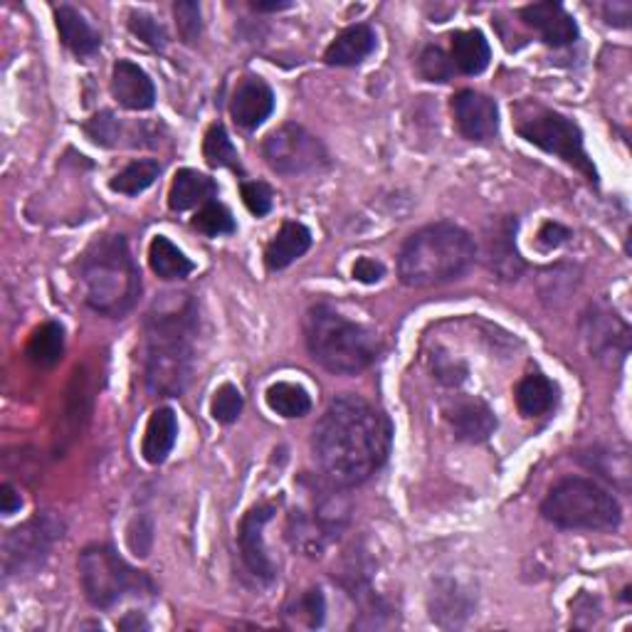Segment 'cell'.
Wrapping results in <instances>:
<instances>
[{"label":"cell","mask_w":632,"mask_h":632,"mask_svg":"<svg viewBox=\"0 0 632 632\" xmlns=\"http://www.w3.org/2000/svg\"><path fill=\"white\" fill-rule=\"evenodd\" d=\"M517 134L529 144L539 146L541 152L564 158L568 166L580 170L590 184H598V170L588 158L584 146V132L580 126L554 109L524 104L517 109Z\"/></svg>","instance_id":"cell-8"},{"label":"cell","mask_w":632,"mask_h":632,"mask_svg":"<svg viewBox=\"0 0 632 632\" xmlns=\"http://www.w3.org/2000/svg\"><path fill=\"white\" fill-rule=\"evenodd\" d=\"M570 237V230L564 228L561 223H544L539 230V235H536V243L539 247H544V250H554V247H561L566 243V240Z\"/></svg>","instance_id":"cell-43"},{"label":"cell","mask_w":632,"mask_h":632,"mask_svg":"<svg viewBox=\"0 0 632 632\" xmlns=\"http://www.w3.org/2000/svg\"><path fill=\"white\" fill-rule=\"evenodd\" d=\"M119 628H122V630H132V628H148V623H146V620H144L142 616L134 613L132 618L122 620V623H119Z\"/></svg>","instance_id":"cell-47"},{"label":"cell","mask_w":632,"mask_h":632,"mask_svg":"<svg viewBox=\"0 0 632 632\" xmlns=\"http://www.w3.org/2000/svg\"><path fill=\"white\" fill-rule=\"evenodd\" d=\"M376 49V33L370 25H351L339 33L334 43L326 47L324 59L334 67L361 65Z\"/></svg>","instance_id":"cell-19"},{"label":"cell","mask_w":632,"mask_h":632,"mask_svg":"<svg viewBox=\"0 0 632 632\" xmlns=\"http://www.w3.org/2000/svg\"><path fill=\"white\" fill-rule=\"evenodd\" d=\"M253 8L259 10V13H277V10L292 8V3H289V0H269V3H263V0H253Z\"/></svg>","instance_id":"cell-46"},{"label":"cell","mask_w":632,"mask_h":632,"mask_svg":"<svg viewBox=\"0 0 632 632\" xmlns=\"http://www.w3.org/2000/svg\"><path fill=\"white\" fill-rule=\"evenodd\" d=\"M450 59H453L457 73L469 77L481 75L491 59L487 37L479 30H459L453 35V55H450Z\"/></svg>","instance_id":"cell-24"},{"label":"cell","mask_w":632,"mask_h":632,"mask_svg":"<svg viewBox=\"0 0 632 632\" xmlns=\"http://www.w3.org/2000/svg\"><path fill=\"white\" fill-rule=\"evenodd\" d=\"M275 112V92L265 79L259 77H245L237 85L233 102H230V114H233L235 124L245 132H253L259 124L269 119Z\"/></svg>","instance_id":"cell-14"},{"label":"cell","mask_w":632,"mask_h":632,"mask_svg":"<svg viewBox=\"0 0 632 632\" xmlns=\"http://www.w3.org/2000/svg\"><path fill=\"white\" fill-rule=\"evenodd\" d=\"M275 514H277L275 505H257L247 511L237 526V546L240 554H243L245 566L250 574L259 580H265V584L275 580L277 576V566L273 564V558L267 556L265 548V526L273 521Z\"/></svg>","instance_id":"cell-11"},{"label":"cell","mask_w":632,"mask_h":632,"mask_svg":"<svg viewBox=\"0 0 632 632\" xmlns=\"http://www.w3.org/2000/svg\"><path fill=\"white\" fill-rule=\"evenodd\" d=\"M20 507H23V499H20L15 487L13 485L0 487V511H3L5 517H10V514H15V511H20Z\"/></svg>","instance_id":"cell-45"},{"label":"cell","mask_w":632,"mask_h":632,"mask_svg":"<svg viewBox=\"0 0 632 632\" xmlns=\"http://www.w3.org/2000/svg\"><path fill=\"white\" fill-rule=\"evenodd\" d=\"M243 406H245L243 393H240V390L233 384H225V386H220L215 390L213 406H210V413H213V418L218 420V423L230 425V423H235V420L240 418V413H243Z\"/></svg>","instance_id":"cell-38"},{"label":"cell","mask_w":632,"mask_h":632,"mask_svg":"<svg viewBox=\"0 0 632 632\" xmlns=\"http://www.w3.org/2000/svg\"><path fill=\"white\" fill-rule=\"evenodd\" d=\"M517 406L521 410V415H526V418L546 415L548 410L556 406L554 380H548L546 376H541V374L526 376L517 386Z\"/></svg>","instance_id":"cell-26"},{"label":"cell","mask_w":632,"mask_h":632,"mask_svg":"<svg viewBox=\"0 0 632 632\" xmlns=\"http://www.w3.org/2000/svg\"><path fill=\"white\" fill-rule=\"evenodd\" d=\"M158 174H160L158 160L154 158L134 160V164H129L124 170H119V174L112 178V184H109V188H112L114 193L138 196V193H144L148 186H154Z\"/></svg>","instance_id":"cell-31"},{"label":"cell","mask_w":632,"mask_h":632,"mask_svg":"<svg viewBox=\"0 0 632 632\" xmlns=\"http://www.w3.org/2000/svg\"><path fill=\"white\" fill-rule=\"evenodd\" d=\"M390 435V420L376 406L358 396H339L314 428V459L331 485L356 487L384 467Z\"/></svg>","instance_id":"cell-1"},{"label":"cell","mask_w":632,"mask_h":632,"mask_svg":"<svg viewBox=\"0 0 632 632\" xmlns=\"http://www.w3.org/2000/svg\"><path fill=\"white\" fill-rule=\"evenodd\" d=\"M27 358L40 368L55 366L65 354V329L57 321H47L27 341Z\"/></svg>","instance_id":"cell-28"},{"label":"cell","mask_w":632,"mask_h":632,"mask_svg":"<svg viewBox=\"0 0 632 632\" xmlns=\"http://www.w3.org/2000/svg\"><path fill=\"white\" fill-rule=\"evenodd\" d=\"M267 166L282 176H302L329 164L326 146L299 124H282L263 142Z\"/></svg>","instance_id":"cell-10"},{"label":"cell","mask_w":632,"mask_h":632,"mask_svg":"<svg viewBox=\"0 0 632 632\" xmlns=\"http://www.w3.org/2000/svg\"><path fill=\"white\" fill-rule=\"evenodd\" d=\"M112 95L124 109L132 112H146L156 104V87L142 67L119 59L112 69Z\"/></svg>","instance_id":"cell-16"},{"label":"cell","mask_w":632,"mask_h":632,"mask_svg":"<svg viewBox=\"0 0 632 632\" xmlns=\"http://www.w3.org/2000/svg\"><path fill=\"white\" fill-rule=\"evenodd\" d=\"M418 69H420V75H423V79H428V82H440V85L450 82L453 75L457 73L450 55H445L443 49L435 47V45H430L423 49V53H420Z\"/></svg>","instance_id":"cell-35"},{"label":"cell","mask_w":632,"mask_h":632,"mask_svg":"<svg viewBox=\"0 0 632 632\" xmlns=\"http://www.w3.org/2000/svg\"><path fill=\"white\" fill-rule=\"evenodd\" d=\"M79 279L89 309L104 317H126L142 295V275L124 235L97 237L79 259Z\"/></svg>","instance_id":"cell-4"},{"label":"cell","mask_w":632,"mask_h":632,"mask_svg":"<svg viewBox=\"0 0 632 632\" xmlns=\"http://www.w3.org/2000/svg\"><path fill=\"white\" fill-rule=\"evenodd\" d=\"M148 265L160 279H186L193 273V263L164 235L154 237L148 245Z\"/></svg>","instance_id":"cell-27"},{"label":"cell","mask_w":632,"mask_h":632,"mask_svg":"<svg viewBox=\"0 0 632 632\" xmlns=\"http://www.w3.org/2000/svg\"><path fill=\"white\" fill-rule=\"evenodd\" d=\"M198 309L188 295H164L146 317V388L152 396L178 398L193 374Z\"/></svg>","instance_id":"cell-2"},{"label":"cell","mask_w":632,"mask_h":632,"mask_svg":"<svg viewBox=\"0 0 632 632\" xmlns=\"http://www.w3.org/2000/svg\"><path fill=\"white\" fill-rule=\"evenodd\" d=\"M495 230L487 233V257H489V269L501 279H517L524 269V259H521L514 233H517V218H501L497 220Z\"/></svg>","instance_id":"cell-17"},{"label":"cell","mask_w":632,"mask_h":632,"mask_svg":"<svg viewBox=\"0 0 632 632\" xmlns=\"http://www.w3.org/2000/svg\"><path fill=\"white\" fill-rule=\"evenodd\" d=\"M203 156L213 168H233L243 174V164H240V154L233 146L228 129L223 124H213L208 129L203 142Z\"/></svg>","instance_id":"cell-32"},{"label":"cell","mask_w":632,"mask_h":632,"mask_svg":"<svg viewBox=\"0 0 632 632\" xmlns=\"http://www.w3.org/2000/svg\"><path fill=\"white\" fill-rule=\"evenodd\" d=\"M521 20L534 27L546 45L566 47L578 40L576 20L561 3H531L521 8Z\"/></svg>","instance_id":"cell-15"},{"label":"cell","mask_w":632,"mask_h":632,"mask_svg":"<svg viewBox=\"0 0 632 632\" xmlns=\"http://www.w3.org/2000/svg\"><path fill=\"white\" fill-rule=\"evenodd\" d=\"M193 228L198 230V233H203L208 237H220V235H233L237 225H235L233 213H230L223 203L210 200V203H206L196 213Z\"/></svg>","instance_id":"cell-33"},{"label":"cell","mask_w":632,"mask_h":632,"mask_svg":"<svg viewBox=\"0 0 632 632\" xmlns=\"http://www.w3.org/2000/svg\"><path fill=\"white\" fill-rule=\"evenodd\" d=\"M433 374L440 384L455 388L467 378V366L463 361L445 354V351H437V354H433Z\"/></svg>","instance_id":"cell-40"},{"label":"cell","mask_w":632,"mask_h":632,"mask_svg":"<svg viewBox=\"0 0 632 632\" xmlns=\"http://www.w3.org/2000/svg\"><path fill=\"white\" fill-rule=\"evenodd\" d=\"M309 247H312V233H309V228L289 220V223L279 228V233L269 240L265 250V265L267 269L277 273V269H285L292 265L295 259L302 257Z\"/></svg>","instance_id":"cell-21"},{"label":"cell","mask_w":632,"mask_h":632,"mask_svg":"<svg viewBox=\"0 0 632 632\" xmlns=\"http://www.w3.org/2000/svg\"><path fill=\"white\" fill-rule=\"evenodd\" d=\"M307 348L319 366L331 374L356 376L378 358V339L374 331L339 314L336 309L317 304L304 319Z\"/></svg>","instance_id":"cell-5"},{"label":"cell","mask_w":632,"mask_h":632,"mask_svg":"<svg viewBox=\"0 0 632 632\" xmlns=\"http://www.w3.org/2000/svg\"><path fill=\"white\" fill-rule=\"evenodd\" d=\"M55 20H57L59 40H63V43L73 49L75 55L89 57L102 47V37H99L97 30L87 23L79 10L69 8V5H59L55 10Z\"/></svg>","instance_id":"cell-23"},{"label":"cell","mask_w":632,"mask_h":632,"mask_svg":"<svg viewBox=\"0 0 632 632\" xmlns=\"http://www.w3.org/2000/svg\"><path fill=\"white\" fill-rule=\"evenodd\" d=\"M351 275H354V279L361 285H376V282H380V279L386 277V265L378 263V259L361 257V259H356V265H354V269H351Z\"/></svg>","instance_id":"cell-42"},{"label":"cell","mask_w":632,"mask_h":632,"mask_svg":"<svg viewBox=\"0 0 632 632\" xmlns=\"http://www.w3.org/2000/svg\"><path fill=\"white\" fill-rule=\"evenodd\" d=\"M129 30L152 49H164L168 43L164 25H160L154 15L144 13V10H132V13H129Z\"/></svg>","instance_id":"cell-36"},{"label":"cell","mask_w":632,"mask_h":632,"mask_svg":"<svg viewBox=\"0 0 632 632\" xmlns=\"http://www.w3.org/2000/svg\"><path fill=\"white\" fill-rule=\"evenodd\" d=\"M541 514L561 529L610 531L623 521L618 499L594 479L568 477L548 491Z\"/></svg>","instance_id":"cell-6"},{"label":"cell","mask_w":632,"mask_h":632,"mask_svg":"<svg viewBox=\"0 0 632 632\" xmlns=\"http://www.w3.org/2000/svg\"><path fill=\"white\" fill-rule=\"evenodd\" d=\"M453 114L459 134L469 142H489L499 132L497 102L475 89H463L453 97Z\"/></svg>","instance_id":"cell-13"},{"label":"cell","mask_w":632,"mask_h":632,"mask_svg":"<svg viewBox=\"0 0 632 632\" xmlns=\"http://www.w3.org/2000/svg\"><path fill=\"white\" fill-rule=\"evenodd\" d=\"M79 584L95 608H112L129 596H152L156 586L107 544H89L77 561Z\"/></svg>","instance_id":"cell-7"},{"label":"cell","mask_w":632,"mask_h":632,"mask_svg":"<svg viewBox=\"0 0 632 632\" xmlns=\"http://www.w3.org/2000/svg\"><path fill=\"white\" fill-rule=\"evenodd\" d=\"M178 35L186 45H196L200 33H203V20H200V5L196 0H178L174 5Z\"/></svg>","instance_id":"cell-39"},{"label":"cell","mask_w":632,"mask_h":632,"mask_svg":"<svg viewBox=\"0 0 632 632\" xmlns=\"http://www.w3.org/2000/svg\"><path fill=\"white\" fill-rule=\"evenodd\" d=\"M243 200L250 213L257 218H265L273 210V190L263 180H247V184H243Z\"/></svg>","instance_id":"cell-41"},{"label":"cell","mask_w":632,"mask_h":632,"mask_svg":"<svg viewBox=\"0 0 632 632\" xmlns=\"http://www.w3.org/2000/svg\"><path fill=\"white\" fill-rule=\"evenodd\" d=\"M85 132L89 134L95 144L99 146H107V148H117V146H124V124L119 122V119L112 112H102L89 119L85 124Z\"/></svg>","instance_id":"cell-34"},{"label":"cell","mask_w":632,"mask_h":632,"mask_svg":"<svg viewBox=\"0 0 632 632\" xmlns=\"http://www.w3.org/2000/svg\"><path fill=\"white\" fill-rule=\"evenodd\" d=\"M584 339L590 356L623 361L630 348V326L606 307H590L584 317Z\"/></svg>","instance_id":"cell-12"},{"label":"cell","mask_w":632,"mask_h":632,"mask_svg":"<svg viewBox=\"0 0 632 632\" xmlns=\"http://www.w3.org/2000/svg\"><path fill=\"white\" fill-rule=\"evenodd\" d=\"M477 245L465 228L433 223L415 230L398 255V275L408 287H437L463 277L475 265Z\"/></svg>","instance_id":"cell-3"},{"label":"cell","mask_w":632,"mask_h":632,"mask_svg":"<svg viewBox=\"0 0 632 632\" xmlns=\"http://www.w3.org/2000/svg\"><path fill=\"white\" fill-rule=\"evenodd\" d=\"M287 536L297 551L307 556H321L324 548L331 544V534L309 514L307 509H295L287 521Z\"/></svg>","instance_id":"cell-25"},{"label":"cell","mask_w":632,"mask_h":632,"mask_svg":"<svg viewBox=\"0 0 632 632\" xmlns=\"http://www.w3.org/2000/svg\"><path fill=\"white\" fill-rule=\"evenodd\" d=\"M267 406L282 418H304L312 410V398L297 384H275L267 390Z\"/></svg>","instance_id":"cell-30"},{"label":"cell","mask_w":632,"mask_h":632,"mask_svg":"<svg viewBox=\"0 0 632 632\" xmlns=\"http://www.w3.org/2000/svg\"><path fill=\"white\" fill-rule=\"evenodd\" d=\"M603 15L610 25L616 27H628L630 25V15H632V5L628 0H613V3H606Z\"/></svg>","instance_id":"cell-44"},{"label":"cell","mask_w":632,"mask_h":632,"mask_svg":"<svg viewBox=\"0 0 632 632\" xmlns=\"http://www.w3.org/2000/svg\"><path fill=\"white\" fill-rule=\"evenodd\" d=\"M92 400L87 396V380L82 370H75V378H73V386L67 390V406H65V415H63V428H65V435L59 437L63 440V450L67 447L69 440H75L79 435V430H82V423L89 418V406Z\"/></svg>","instance_id":"cell-29"},{"label":"cell","mask_w":632,"mask_h":632,"mask_svg":"<svg viewBox=\"0 0 632 632\" xmlns=\"http://www.w3.org/2000/svg\"><path fill=\"white\" fill-rule=\"evenodd\" d=\"M178 437V418L170 408H156L148 418L142 455L148 465H164Z\"/></svg>","instance_id":"cell-22"},{"label":"cell","mask_w":632,"mask_h":632,"mask_svg":"<svg viewBox=\"0 0 632 632\" xmlns=\"http://www.w3.org/2000/svg\"><path fill=\"white\" fill-rule=\"evenodd\" d=\"M215 196L218 186L213 178L193 168H180L168 190V206L170 210H176V213H184V210L210 203Z\"/></svg>","instance_id":"cell-20"},{"label":"cell","mask_w":632,"mask_h":632,"mask_svg":"<svg viewBox=\"0 0 632 632\" xmlns=\"http://www.w3.org/2000/svg\"><path fill=\"white\" fill-rule=\"evenodd\" d=\"M447 418L455 430V437L465 440V443H485L497 430V418L491 408L477 398L457 400Z\"/></svg>","instance_id":"cell-18"},{"label":"cell","mask_w":632,"mask_h":632,"mask_svg":"<svg viewBox=\"0 0 632 632\" xmlns=\"http://www.w3.org/2000/svg\"><path fill=\"white\" fill-rule=\"evenodd\" d=\"M289 616H295L297 620H302L307 628H319L324 623V613H326V603H324V594L319 588L307 590V594L299 596L292 606L287 608Z\"/></svg>","instance_id":"cell-37"},{"label":"cell","mask_w":632,"mask_h":632,"mask_svg":"<svg viewBox=\"0 0 632 632\" xmlns=\"http://www.w3.org/2000/svg\"><path fill=\"white\" fill-rule=\"evenodd\" d=\"M63 531L65 524L53 511H43V514L27 519L25 524L15 526L3 544L5 576H30L43 568L49 548L55 546V541L63 539Z\"/></svg>","instance_id":"cell-9"}]
</instances>
